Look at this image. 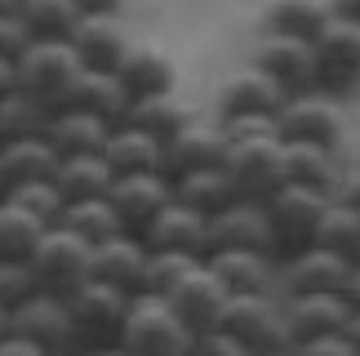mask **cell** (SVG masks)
<instances>
[{
    "label": "cell",
    "mask_w": 360,
    "mask_h": 356,
    "mask_svg": "<svg viewBox=\"0 0 360 356\" xmlns=\"http://www.w3.org/2000/svg\"><path fill=\"white\" fill-rule=\"evenodd\" d=\"M191 116H196V107H191L178 89H169V94H151V98H134L124 120H129L134 129L151 134L156 143H165V139H174Z\"/></svg>",
    "instance_id": "83f0119b"
},
{
    "label": "cell",
    "mask_w": 360,
    "mask_h": 356,
    "mask_svg": "<svg viewBox=\"0 0 360 356\" xmlns=\"http://www.w3.org/2000/svg\"><path fill=\"white\" fill-rule=\"evenodd\" d=\"M342 338H347L352 352L360 356V307H352V321H347V330H342Z\"/></svg>",
    "instance_id": "681fc988"
},
{
    "label": "cell",
    "mask_w": 360,
    "mask_h": 356,
    "mask_svg": "<svg viewBox=\"0 0 360 356\" xmlns=\"http://www.w3.org/2000/svg\"><path fill=\"white\" fill-rule=\"evenodd\" d=\"M352 276V263H342L338 254L321 250H298L294 258L276 263V298H294V294H342Z\"/></svg>",
    "instance_id": "8fae6325"
},
{
    "label": "cell",
    "mask_w": 360,
    "mask_h": 356,
    "mask_svg": "<svg viewBox=\"0 0 360 356\" xmlns=\"http://www.w3.org/2000/svg\"><path fill=\"white\" fill-rule=\"evenodd\" d=\"M13 72H18V89L27 98L40 103L45 112H58V107H67V94H72L76 76L85 67L76 63L67 40H32L22 49V58L13 63Z\"/></svg>",
    "instance_id": "277c9868"
},
{
    "label": "cell",
    "mask_w": 360,
    "mask_h": 356,
    "mask_svg": "<svg viewBox=\"0 0 360 356\" xmlns=\"http://www.w3.org/2000/svg\"><path fill=\"white\" fill-rule=\"evenodd\" d=\"M187 356H249V352L231 334H223V330H205V334L191 338V352Z\"/></svg>",
    "instance_id": "b9f144b4"
},
{
    "label": "cell",
    "mask_w": 360,
    "mask_h": 356,
    "mask_svg": "<svg viewBox=\"0 0 360 356\" xmlns=\"http://www.w3.org/2000/svg\"><path fill=\"white\" fill-rule=\"evenodd\" d=\"M13 89H18V72H13L9 58H0V98H9Z\"/></svg>",
    "instance_id": "bcb514c9"
},
{
    "label": "cell",
    "mask_w": 360,
    "mask_h": 356,
    "mask_svg": "<svg viewBox=\"0 0 360 356\" xmlns=\"http://www.w3.org/2000/svg\"><path fill=\"white\" fill-rule=\"evenodd\" d=\"M5 334H9V312L0 307V338H5Z\"/></svg>",
    "instance_id": "f5cc1de1"
},
{
    "label": "cell",
    "mask_w": 360,
    "mask_h": 356,
    "mask_svg": "<svg viewBox=\"0 0 360 356\" xmlns=\"http://www.w3.org/2000/svg\"><path fill=\"white\" fill-rule=\"evenodd\" d=\"M36 294V281H32V267L18 263V258H0V307L13 312L22 298Z\"/></svg>",
    "instance_id": "ab89813d"
},
{
    "label": "cell",
    "mask_w": 360,
    "mask_h": 356,
    "mask_svg": "<svg viewBox=\"0 0 360 356\" xmlns=\"http://www.w3.org/2000/svg\"><path fill=\"white\" fill-rule=\"evenodd\" d=\"M5 201L9 205H18L22 214H32L36 223H45V227H53L63 218V196H58V187H53V178H32V183H13V187H5Z\"/></svg>",
    "instance_id": "d590c367"
},
{
    "label": "cell",
    "mask_w": 360,
    "mask_h": 356,
    "mask_svg": "<svg viewBox=\"0 0 360 356\" xmlns=\"http://www.w3.org/2000/svg\"><path fill=\"white\" fill-rule=\"evenodd\" d=\"M40 231H45V223H36L32 214H22L18 205H9L0 196V258L27 263V254H32V245L40 241Z\"/></svg>",
    "instance_id": "74e56055"
},
{
    "label": "cell",
    "mask_w": 360,
    "mask_h": 356,
    "mask_svg": "<svg viewBox=\"0 0 360 356\" xmlns=\"http://www.w3.org/2000/svg\"><path fill=\"white\" fill-rule=\"evenodd\" d=\"M67 45H72L76 63L85 72H116L134 40H129V32H124V23L116 13H80V23L67 36Z\"/></svg>",
    "instance_id": "9a60e30c"
},
{
    "label": "cell",
    "mask_w": 360,
    "mask_h": 356,
    "mask_svg": "<svg viewBox=\"0 0 360 356\" xmlns=\"http://www.w3.org/2000/svg\"><path fill=\"white\" fill-rule=\"evenodd\" d=\"M138 241L147 250H165V254H187V258H210V218L187 210V205L169 201L151 223L138 231Z\"/></svg>",
    "instance_id": "5bb4252c"
},
{
    "label": "cell",
    "mask_w": 360,
    "mask_h": 356,
    "mask_svg": "<svg viewBox=\"0 0 360 356\" xmlns=\"http://www.w3.org/2000/svg\"><path fill=\"white\" fill-rule=\"evenodd\" d=\"M0 356H49V352H40L36 343H27V338H18V334H5L0 338Z\"/></svg>",
    "instance_id": "ee69618b"
},
{
    "label": "cell",
    "mask_w": 360,
    "mask_h": 356,
    "mask_svg": "<svg viewBox=\"0 0 360 356\" xmlns=\"http://www.w3.org/2000/svg\"><path fill=\"white\" fill-rule=\"evenodd\" d=\"M107 201H112L120 227L138 236V231L174 201V183L165 174H120V178H112V187H107Z\"/></svg>",
    "instance_id": "2e32d148"
},
{
    "label": "cell",
    "mask_w": 360,
    "mask_h": 356,
    "mask_svg": "<svg viewBox=\"0 0 360 356\" xmlns=\"http://www.w3.org/2000/svg\"><path fill=\"white\" fill-rule=\"evenodd\" d=\"M325 205H329V196H321V191H311V187H294V183H281L262 201L276 263L316 245V227H321V218H325Z\"/></svg>",
    "instance_id": "3957f363"
},
{
    "label": "cell",
    "mask_w": 360,
    "mask_h": 356,
    "mask_svg": "<svg viewBox=\"0 0 360 356\" xmlns=\"http://www.w3.org/2000/svg\"><path fill=\"white\" fill-rule=\"evenodd\" d=\"M27 45H32V32L22 27V18L18 13H0V58L18 63Z\"/></svg>",
    "instance_id": "60d3db41"
},
{
    "label": "cell",
    "mask_w": 360,
    "mask_h": 356,
    "mask_svg": "<svg viewBox=\"0 0 360 356\" xmlns=\"http://www.w3.org/2000/svg\"><path fill=\"white\" fill-rule=\"evenodd\" d=\"M205 267L227 294H276V258L254 250H214Z\"/></svg>",
    "instance_id": "44dd1931"
},
{
    "label": "cell",
    "mask_w": 360,
    "mask_h": 356,
    "mask_svg": "<svg viewBox=\"0 0 360 356\" xmlns=\"http://www.w3.org/2000/svg\"><path fill=\"white\" fill-rule=\"evenodd\" d=\"M116 80L124 85L129 98H151V94H169L178 89V72L174 58L156 45H129V53L116 67Z\"/></svg>",
    "instance_id": "d4e9b609"
},
{
    "label": "cell",
    "mask_w": 360,
    "mask_h": 356,
    "mask_svg": "<svg viewBox=\"0 0 360 356\" xmlns=\"http://www.w3.org/2000/svg\"><path fill=\"white\" fill-rule=\"evenodd\" d=\"M112 170H107L103 156H58V170H53V187L58 196L72 201H89V196H107L112 187Z\"/></svg>",
    "instance_id": "1f68e13d"
},
{
    "label": "cell",
    "mask_w": 360,
    "mask_h": 356,
    "mask_svg": "<svg viewBox=\"0 0 360 356\" xmlns=\"http://www.w3.org/2000/svg\"><path fill=\"white\" fill-rule=\"evenodd\" d=\"M329 9H334L338 18H352V23H360V0H329Z\"/></svg>",
    "instance_id": "c3c4849f"
},
{
    "label": "cell",
    "mask_w": 360,
    "mask_h": 356,
    "mask_svg": "<svg viewBox=\"0 0 360 356\" xmlns=\"http://www.w3.org/2000/svg\"><path fill=\"white\" fill-rule=\"evenodd\" d=\"M285 103L281 85L271 76H262L258 67H245L218 89V120H236V116H276V107Z\"/></svg>",
    "instance_id": "7402d4cb"
},
{
    "label": "cell",
    "mask_w": 360,
    "mask_h": 356,
    "mask_svg": "<svg viewBox=\"0 0 360 356\" xmlns=\"http://www.w3.org/2000/svg\"><path fill=\"white\" fill-rule=\"evenodd\" d=\"M281 307L294 343L321 338V334H342L352 321V303L342 294H294V298H281Z\"/></svg>",
    "instance_id": "ffe728a7"
},
{
    "label": "cell",
    "mask_w": 360,
    "mask_h": 356,
    "mask_svg": "<svg viewBox=\"0 0 360 356\" xmlns=\"http://www.w3.org/2000/svg\"><path fill=\"white\" fill-rule=\"evenodd\" d=\"M338 156L334 147H316V143H285L281 147V183L294 187H311L321 196H334L338 191Z\"/></svg>",
    "instance_id": "603a6c76"
},
{
    "label": "cell",
    "mask_w": 360,
    "mask_h": 356,
    "mask_svg": "<svg viewBox=\"0 0 360 356\" xmlns=\"http://www.w3.org/2000/svg\"><path fill=\"white\" fill-rule=\"evenodd\" d=\"M214 250H254L271 258V231H267V210L262 201L236 196L223 214L210 218V254Z\"/></svg>",
    "instance_id": "d6986e66"
},
{
    "label": "cell",
    "mask_w": 360,
    "mask_h": 356,
    "mask_svg": "<svg viewBox=\"0 0 360 356\" xmlns=\"http://www.w3.org/2000/svg\"><path fill=\"white\" fill-rule=\"evenodd\" d=\"M45 120H49L45 107L32 103L22 89H13L9 98H0V143L36 139V134H45Z\"/></svg>",
    "instance_id": "8d00e7d4"
},
{
    "label": "cell",
    "mask_w": 360,
    "mask_h": 356,
    "mask_svg": "<svg viewBox=\"0 0 360 356\" xmlns=\"http://www.w3.org/2000/svg\"><path fill=\"white\" fill-rule=\"evenodd\" d=\"M143 263H147V245L134 231H116L98 245H89V281L112 285V290L138 294L143 285Z\"/></svg>",
    "instance_id": "ac0fdd59"
},
{
    "label": "cell",
    "mask_w": 360,
    "mask_h": 356,
    "mask_svg": "<svg viewBox=\"0 0 360 356\" xmlns=\"http://www.w3.org/2000/svg\"><path fill=\"white\" fill-rule=\"evenodd\" d=\"M58 223H63L67 231H76L85 245H98V241H107V236H116V231H124L107 196H89V201L63 205V218H58Z\"/></svg>",
    "instance_id": "e575fe53"
},
{
    "label": "cell",
    "mask_w": 360,
    "mask_h": 356,
    "mask_svg": "<svg viewBox=\"0 0 360 356\" xmlns=\"http://www.w3.org/2000/svg\"><path fill=\"white\" fill-rule=\"evenodd\" d=\"M329 0H271L262 9V36H294L311 40L329 18Z\"/></svg>",
    "instance_id": "4dcf8cb0"
},
{
    "label": "cell",
    "mask_w": 360,
    "mask_h": 356,
    "mask_svg": "<svg viewBox=\"0 0 360 356\" xmlns=\"http://www.w3.org/2000/svg\"><path fill=\"white\" fill-rule=\"evenodd\" d=\"M191 263H200V258H187V254H165V250H147V263H143V285H138V294H165L169 285L183 276Z\"/></svg>",
    "instance_id": "f35d334b"
},
{
    "label": "cell",
    "mask_w": 360,
    "mask_h": 356,
    "mask_svg": "<svg viewBox=\"0 0 360 356\" xmlns=\"http://www.w3.org/2000/svg\"><path fill=\"white\" fill-rule=\"evenodd\" d=\"M223 152H227V139H223V125L218 120H200L191 116L174 139L160 143V174L169 178H183V174H196V170H210V165H223Z\"/></svg>",
    "instance_id": "7c38bea8"
},
{
    "label": "cell",
    "mask_w": 360,
    "mask_h": 356,
    "mask_svg": "<svg viewBox=\"0 0 360 356\" xmlns=\"http://www.w3.org/2000/svg\"><path fill=\"white\" fill-rule=\"evenodd\" d=\"M262 76H271L281 94H302V89H316V63H311V45L307 40H294V36H262L254 45V63Z\"/></svg>",
    "instance_id": "e0dca14e"
},
{
    "label": "cell",
    "mask_w": 360,
    "mask_h": 356,
    "mask_svg": "<svg viewBox=\"0 0 360 356\" xmlns=\"http://www.w3.org/2000/svg\"><path fill=\"white\" fill-rule=\"evenodd\" d=\"M338 201H347L352 210H360V170H352L347 178H338V191H334Z\"/></svg>",
    "instance_id": "f6af8a7d"
},
{
    "label": "cell",
    "mask_w": 360,
    "mask_h": 356,
    "mask_svg": "<svg viewBox=\"0 0 360 356\" xmlns=\"http://www.w3.org/2000/svg\"><path fill=\"white\" fill-rule=\"evenodd\" d=\"M103 160L116 178L120 174H160V143L124 120V125H112V134H107Z\"/></svg>",
    "instance_id": "4316f807"
},
{
    "label": "cell",
    "mask_w": 360,
    "mask_h": 356,
    "mask_svg": "<svg viewBox=\"0 0 360 356\" xmlns=\"http://www.w3.org/2000/svg\"><path fill=\"white\" fill-rule=\"evenodd\" d=\"M27 267H32V281L40 294H58L67 298L76 285L89 281V245L67 231L63 223H53L40 231V241L27 254Z\"/></svg>",
    "instance_id": "5b68a950"
},
{
    "label": "cell",
    "mask_w": 360,
    "mask_h": 356,
    "mask_svg": "<svg viewBox=\"0 0 360 356\" xmlns=\"http://www.w3.org/2000/svg\"><path fill=\"white\" fill-rule=\"evenodd\" d=\"M80 356H124V352L112 343V348H94V352H80Z\"/></svg>",
    "instance_id": "816d5d0a"
},
{
    "label": "cell",
    "mask_w": 360,
    "mask_h": 356,
    "mask_svg": "<svg viewBox=\"0 0 360 356\" xmlns=\"http://www.w3.org/2000/svg\"><path fill=\"white\" fill-rule=\"evenodd\" d=\"M18 9V0H0V13H13Z\"/></svg>",
    "instance_id": "db71d44e"
},
{
    "label": "cell",
    "mask_w": 360,
    "mask_h": 356,
    "mask_svg": "<svg viewBox=\"0 0 360 356\" xmlns=\"http://www.w3.org/2000/svg\"><path fill=\"white\" fill-rule=\"evenodd\" d=\"M342 298H347L352 307H360V263L352 267V276H347V290H342Z\"/></svg>",
    "instance_id": "f907efd6"
},
{
    "label": "cell",
    "mask_w": 360,
    "mask_h": 356,
    "mask_svg": "<svg viewBox=\"0 0 360 356\" xmlns=\"http://www.w3.org/2000/svg\"><path fill=\"white\" fill-rule=\"evenodd\" d=\"M80 13H116L120 9V0H76Z\"/></svg>",
    "instance_id": "7dc6e473"
},
{
    "label": "cell",
    "mask_w": 360,
    "mask_h": 356,
    "mask_svg": "<svg viewBox=\"0 0 360 356\" xmlns=\"http://www.w3.org/2000/svg\"><path fill=\"white\" fill-rule=\"evenodd\" d=\"M0 196H5V183H0Z\"/></svg>",
    "instance_id": "11a10c76"
},
{
    "label": "cell",
    "mask_w": 360,
    "mask_h": 356,
    "mask_svg": "<svg viewBox=\"0 0 360 356\" xmlns=\"http://www.w3.org/2000/svg\"><path fill=\"white\" fill-rule=\"evenodd\" d=\"M311 63H316V89L321 94H347L360 85V23L329 13L325 27L311 40Z\"/></svg>",
    "instance_id": "52a82bcc"
},
{
    "label": "cell",
    "mask_w": 360,
    "mask_h": 356,
    "mask_svg": "<svg viewBox=\"0 0 360 356\" xmlns=\"http://www.w3.org/2000/svg\"><path fill=\"white\" fill-rule=\"evenodd\" d=\"M63 303H67L72 343H76V356H80V352L112 348L116 343L120 321H124V307H129V294L112 290V285H98V281H85V285H76Z\"/></svg>",
    "instance_id": "8992f818"
},
{
    "label": "cell",
    "mask_w": 360,
    "mask_h": 356,
    "mask_svg": "<svg viewBox=\"0 0 360 356\" xmlns=\"http://www.w3.org/2000/svg\"><path fill=\"white\" fill-rule=\"evenodd\" d=\"M236 196H240V191H236V183L227 178L223 165H210V170H196V174L174 178V201L187 205V210H196V214H205V218L223 214Z\"/></svg>",
    "instance_id": "f1b7e54d"
},
{
    "label": "cell",
    "mask_w": 360,
    "mask_h": 356,
    "mask_svg": "<svg viewBox=\"0 0 360 356\" xmlns=\"http://www.w3.org/2000/svg\"><path fill=\"white\" fill-rule=\"evenodd\" d=\"M9 334L36 343L40 352H49V356H76L67 303H63L58 294H40L36 290L32 298H22V303L9 312Z\"/></svg>",
    "instance_id": "30bf717a"
},
{
    "label": "cell",
    "mask_w": 360,
    "mask_h": 356,
    "mask_svg": "<svg viewBox=\"0 0 360 356\" xmlns=\"http://www.w3.org/2000/svg\"><path fill=\"white\" fill-rule=\"evenodd\" d=\"M289 356H356L352 343L342 334H321V338H302L289 348Z\"/></svg>",
    "instance_id": "7bdbcfd3"
},
{
    "label": "cell",
    "mask_w": 360,
    "mask_h": 356,
    "mask_svg": "<svg viewBox=\"0 0 360 356\" xmlns=\"http://www.w3.org/2000/svg\"><path fill=\"white\" fill-rule=\"evenodd\" d=\"M112 125L89 112H76V107H58L49 112L45 120V143L53 147L58 156H103V143Z\"/></svg>",
    "instance_id": "cb8c5ba5"
},
{
    "label": "cell",
    "mask_w": 360,
    "mask_h": 356,
    "mask_svg": "<svg viewBox=\"0 0 360 356\" xmlns=\"http://www.w3.org/2000/svg\"><path fill=\"white\" fill-rule=\"evenodd\" d=\"M281 134H254V139H227L223 170L245 201H267L281 187Z\"/></svg>",
    "instance_id": "ba28073f"
},
{
    "label": "cell",
    "mask_w": 360,
    "mask_h": 356,
    "mask_svg": "<svg viewBox=\"0 0 360 356\" xmlns=\"http://www.w3.org/2000/svg\"><path fill=\"white\" fill-rule=\"evenodd\" d=\"M13 13L22 18V27L32 32V40H67L72 27L80 23L76 0H18Z\"/></svg>",
    "instance_id": "836d02e7"
},
{
    "label": "cell",
    "mask_w": 360,
    "mask_h": 356,
    "mask_svg": "<svg viewBox=\"0 0 360 356\" xmlns=\"http://www.w3.org/2000/svg\"><path fill=\"white\" fill-rule=\"evenodd\" d=\"M214 330L231 334L249 356H289V348H294L285 307L276 294H227Z\"/></svg>",
    "instance_id": "6da1fadb"
},
{
    "label": "cell",
    "mask_w": 360,
    "mask_h": 356,
    "mask_svg": "<svg viewBox=\"0 0 360 356\" xmlns=\"http://www.w3.org/2000/svg\"><path fill=\"white\" fill-rule=\"evenodd\" d=\"M276 134L281 143H316V147H334L342 139V112L334 94L321 89H302L276 107Z\"/></svg>",
    "instance_id": "9c48e42d"
},
{
    "label": "cell",
    "mask_w": 360,
    "mask_h": 356,
    "mask_svg": "<svg viewBox=\"0 0 360 356\" xmlns=\"http://www.w3.org/2000/svg\"><path fill=\"white\" fill-rule=\"evenodd\" d=\"M191 338L196 334L174 317L160 294H129V307H124L116 334V348L124 356H187Z\"/></svg>",
    "instance_id": "7a4b0ae2"
},
{
    "label": "cell",
    "mask_w": 360,
    "mask_h": 356,
    "mask_svg": "<svg viewBox=\"0 0 360 356\" xmlns=\"http://www.w3.org/2000/svg\"><path fill=\"white\" fill-rule=\"evenodd\" d=\"M316 245L356 267L360 263V210H352V205L338 201V196H329L325 218H321V227H316Z\"/></svg>",
    "instance_id": "d6a6232c"
},
{
    "label": "cell",
    "mask_w": 360,
    "mask_h": 356,
    "mask_svg": "<svg viewBox=\"0 0 360 356\" xmlns=\"http://www.w3.org/2000/svg\"><path fill=\"white\" fill-rule=\"evenodd\" d=\"M53 170H58V152L45 143V134L0 143V183L5 187L32 183V178H53Z\"/></svg>",
    "instance_id": "f546056e"
},
{
    "label": "cell",
    "mask_w": 360,
    "mask_h": 356,
    "mask_svg": "<svg viewBox=\"0 0 360 356\" xmlns=\"http://www.w3.org/2000/svg\"><path fill=\"white\" fill-rule=\"evenodd\" d=\"M160 298L169 303V312L187 325L191 334H205V330L218 325V312H223V303H227V290L218 285V276L205 263H191Z\"/></svg>",
    "instance_id": "4fadbf2b"
},
{
    "label": "cell",
    "mask_w": 360,
    "mask_h": 356,
    "mask_svg": "<svg viewBox=\"0 0 360 356\" xmlns=\"http://www.w3.org/2000/svg\"><path fill=\"white\" fill-rule=\"evenodd\" d=\"M129 94L124 85L116 80V72H80L72 94H67V107H76V112H89L107 120V125H124V116H129Z\"/></svg>",
    "instance_id": "484cf974"
}]
</instances>
